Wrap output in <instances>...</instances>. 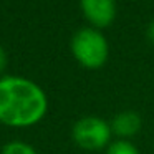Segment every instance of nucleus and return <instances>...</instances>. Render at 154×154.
I'll list each match as a JSON object with an SVG mask.
<instances>
[{"label":"nucleus","instance_id":"f03ea898","mask_svg":"<svg viewBox=\"0 0 154 154\" xmlns=\"http://www.w3.org/2000/svg\"><path fill=\"white\" fill-rule=\"evenodd\" d=\"M70 50L75 60L86 70H98L108 61L109 45L101 30L93 27L80 28L71 37Z\"/></svg>","mask_w":154,"mask_h":154},{"label":"nucleus","instance_id":"f257e3e1","mask_svg":"<svg viewBox=\"0 0 154 154\" xmlns=\"http://www.w3.org/2000/svg\"><path fill=\"white\" fill-rule=\"evenodd\" d=\"M48 96L33 80L18 75L0 76V124L14 129L33 128L48 113Z\"/></svg>","mask_w":154,"mask_h":154},{"label":"nucleus","instance_id":"7ed1b4c3","mask_svg":"<svg viewBox=\"0 0 154 154\" xmlns=\"http://www.w3.org/2000/svg\"><path fill=\"white\" fill-rule=\"evenodd\" d=\"M71 137L80 149L96 152L109 146V143L113 141V131H111L109 121L103 118L83 116L73 124Z\"/></svg>","mask_w":154,"mask_h":154},{"label":"nucleus","instance_id":"423d86ee","mask_svg":"<svg viewBox=\"0 0 154 154\" xmlns=\"http://www.w3.org/2000/svg\"><path fill=\"white\" fill-rule=\"evenodd\" d=\"M0 154H38V151L30 143H27V141L14 139L2 146Z\"/></svg>","mask_w":154,"mask_h":154},{"label":"nucleus","instance_id":"20e7f679","mask_svg":"<svg viewBox=\"0 0 154 154\" xmlns=\"http://www.w3.org/2000/svg\"><path fill=\"white\" fill-rule=\"evenodd\" d=\"M81 12L93 28H106L116 17V0H81Z\"/></svg>","mask_w":154,"mask_h":154},{"label":"nucleus","instance_id":"9d476101","mask_svg":"<svg viewBox=\"0 0 154 154\" xmlns=\"http://www.w3.org/2000/svg\"><path fill=\"white\" fill-rule=\"evenodd\" d=\"M0 126H2V124H0Z\"/></svg>","mask_w":154,"mask_h":154},{"label":"nucleus","instance_id":"1a4fd4ad","mask_svg":"<svg viewBox=\"0 0 154 154\" xmlns=\"http://www.w3.org/2000/svg\"><path fill=\"white\" fill-rule=\"evenodd\" d=\"M147 38H149V42L154 45V22L149 25V28H147Z\"/></svg>","mask_w":154,"mask_h":154},{"label":"nucleus","instance_id":"6e6552de","mask_svg":"<svg viewBox=\"0 0 154 154\" xmlns=\"http://www.w3.org/2000/svg\"><path fill=\"white\" fill-rule=\"evenodd\" d=\"M8 65V57H7V51H5V48L0 45V75L5 71V68H7Z\"/></svg>","mask_w":154,"mask_h":154},{"label":"nucleus","instance_id":"0eeeda50","mask_svg":"<svg viewBox=\"0 0 154 154\" xmlns=\"http://www.w3.org/2000/svg\"><path fill=\"white\" fill-rule=\"evenodd\" d=\"M106 154H139V149L129 139H114L106 147Z\"/></svg>","mask_w":154,"mask_h":154},{"label":"nucleus","instance_id":"39448f33","mask_svg":"<svg viewBox=\"0 0 154 154\" xmlns=\"http://www.w3.org/2000/svg\"><path fill=\"white\" fill-rule=\"evenodd\" d=\"M111 131H113V136L116 139H129L134 137L143 128V119L136 111H121L118 113L113 119L109 121Z\"/></svg>","mask_w":154,"mask_h":154}]
</instances>
